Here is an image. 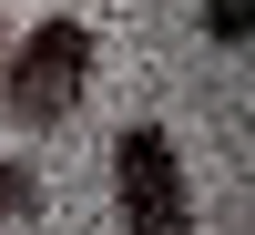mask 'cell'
Instances as JSON below:
<instances>
[{
  "mask_svg": "<svg viewBox=\"0 0 255 235\" xmlns=\"http://www.w3.org/2000/svg\"><path fill=\"white\" fill-rule=\"evenodd\" d=\"M82 82H92V31L82 20H31L10 41V72H0V113L20 133H51V123H72Z\"/></svg>",
  "mask_w": 255,
  "mask_h": 235,
  "instance_id": "cell-1",
  "label": "cell"
},
{
  "mask_svg": "<svg viewBox=\"0 0 255 235\" xmlns=\"http://www.w3.org/2000/svg\"><path fill=\"white\" fill-rule=\"evenodd\" d=\"M113 205H123V235H194V184H184V154L163 123H123Z\"/></svg>",
  "mask_w": 255,
  "mask_h": 235,
  "instance_id": "cell-2",
  "label": "cell"
},
{
  "mask_svg": "<svg viewBox=\"0 0 255 235\" xmlns=\"http://www.w3.org/2000/svg\"><path fill=\"white\" fill-rule=\"evenodd\" d=\"M204 41H255V0H204Z\"/></svg>",
  "mask_w": 255,
  "mask_h": 235,
  "instance_id": "cell-3",
  "label": "cell"
},
{
  "mask_svg": "<svg viewBox=\"0 0 255 235\" xmlns=\"http://www.w3.org/2000/svg\"><path fill=\"white\" fill-rule=\"evenodd\" d=\"M41 205V184H31V164H0V215H31Z\"/></svg>",
  "mask_w": 255,
  "mask_h": 235,
  "instance_id": "cell-4",
  "label": "cell"
}]
</instances>
